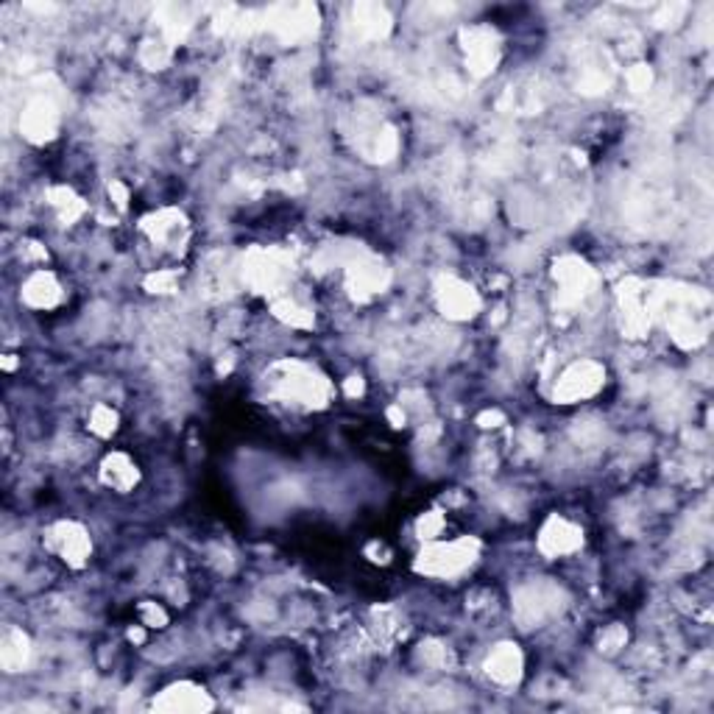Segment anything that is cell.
I'll return each mask as SVG.
<instances>
[{
	"mask_svg": "<svg viewBox=\"0 0 714 714\" xmlns=\"http://www.w3.org/2000/svg\"><path fill=\"white\" fill-rule=\"evenodd\" d=\"M53 539V550L56 553L68 561V564H73V567H81L84 564V559L89 556V539H87V533L79 528V525H70V522H61V525H56L53 528V533H51Z\"/></svg>",
	"mask_w": 714,
	"mask_h": 714,
	"instance_id": "3957f363",
	"label": "cell"
},
{
	"mask_svg": "<svg viewBox=\"0 0 714 714\" xmlns=\"http://www.w3.org/2000/svg\"><path fill=\"white\" fill-rule=\"evenodd\" d=\"M274 385L285 399H294V402L321 405L324 399H327V382L302 363L285 366V374H277Z\"/></svg>",
	"mask_w": 714,
	"mask_h": 714,
	"instance_id": "6da1fadb",
	"label": "cell"
},
{
	"mask_svg": "<svg viewBox=\"0 0 714 714\" xmlns=\"http://www.w3.org/2000/svg\"><path fill=\"white\" fill-rule=\"evenodd\" d=\"M104 480L109 485H115V489L126 492V489H132V485L137 483V469L126 456H112L104 464Z\"/></svg>",
	"mask_w": 714,
	"mask_h": 714,
	"instance_id": "9c48e42d",
	"label": "cell"
},
{
	"mask_svg": "<svg viewBox=\"0 0 714 714\" xmlns=\"http://www.w3.org/2000/svg\"><path fill=\"white\" fill-rule=\"evenodd\" d=\"M489 672L497 681H513L519 675V653L511 644H503L500 651L489 659Z\"/></svg>",
	"mask_w": 714,
	"mask_h": 714,
	"instance_id": "30bf717a",
	"label": "cell"
},
{
	"mask_svg": "<svg viewBox=\"0 0 714 714\" xmlns=\"http://www.w3.org/2000/svg\"><path fill=\"white\" fill-rule=\"evenodd\" d=\"M541 550L550 556H564L580 547V531L572 528L564 519H550V525L541 531Z\"/></svg>",
	"mask_w": 714,
	"mask_h": 714,
	"instance_id": "5b68a950",
	"label": "cell"
},
{
	"mask_svg": "<svg viewBox=\"0 0 714 714\" xmlns=\"http://www.w3.org/2000/svg\"><path fill=\"white\" fill-rule=\"evenodd\" d=\"M474 541H452V544H438L427 556H421L418 569L433 572V575H456L472 561Z\"/></svg>",
	"mask_w": 714,
	"mask_h": 714,
	"instance_id": "7a4b0ae2",
	"label": "cell"
},
{
	"mask_svg": "<svg viewBox=\"0 0 714 714\" xmlns=\"http://www.w3.org/2000/svg\"><path fill=\"white\" fill-rule=\"evenodd\" d=\"M92 430L101 433V436H109L115 430V413L109 408H95V413H92Z\"/></svg>",
	"mask_w": 714,
	"mask_h": 714,
	"instance_id": "8fae6325",
	"label": "cell"
},
{
	"mask_svg": "<svg viewBox=\"0 0 714 714\" xmlns=\"http://www.w3.org/2000/svg\"><path fill=\"white\" fill-rule=\"evenodd\" d=\"M441 307L449 315L466 318L477 310V296L472 294V287H466L461 282H446V290H441Z\"/></svg>",
	"mask_w": 714,
	"mask_h": 714,
	"instance_id": "52a82bcc",
	"label": "cell"
},
{
	"mask_svg": "<svg viewBox=\"0 0 714 714\" xmlns=\"http://www.w3.org/2000/svg\"><path fill=\"white\" fill-rule=\"evenodd\" d=\"M23 296L28 305H34V307H51L59 299V285L51 274H34L25 282Z\"/></svg>",
	"mask_w": 714,
	"mask_h": 714,
	"instance_id": "ba28073f",
	"label": "cell"
},
{
	"mask_svg": "<svg viewBox=\"0 0 714 714\" xmlns=\"http://www.w3.org/2000/svg\"><path fill=\"white\" fill-rule=\"evenodd\" d=\"M23 126H25V137L28 140H37V143L48 140L53 135V126H56V115H53L51 104H45V101L31 104L28 112H25Z\"/></svg>",
	"mask_w": 714,
	"mask_h": 714,
	"instance_id": "8992f818",
	"label": "cell"
},
{
	"mask_svg": "<svg viewBox=\"0 0 714 714\" xmlns=\"http://www.w3.org/2000/svg\"><path fill=\"white\" fill-rule=\"evenodd\" d=\"M600 377H603V371H600L595 363H578V366H572V369L564 374V380H561V385H559L556 397H561V399L589 397L592 391H597Z\"/></svg>",
	"mask_w": 714,
	"mask_h": 714,
	"instance_id": "277c9868",
	"label": "cell"
}]
</instances>
